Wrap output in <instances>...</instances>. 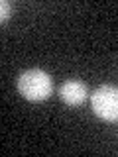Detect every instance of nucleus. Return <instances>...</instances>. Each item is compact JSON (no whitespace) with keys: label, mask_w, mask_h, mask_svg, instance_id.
Wrapping results in <instances>:
<instances>
[{"label":"nucleus","mask_w":118,"mask_h":157,"mask_svg":"<svg viewBox=\"0 0 118 157\" xmlns=\"http://www.w3.org/2000/svg\"><path fill=\"white\" fill-rule=\"evenodd\" d=\"M18 92L30 102L47 100L53 94V78L41 69H28L18 77Z\"/></svg>","instance_id":"1"},{"label":"nucleus","mask_w":118,"mask_h":157,"mask_svg":"<svg viewBox=\"0 0 118 157\" xmlns=\"http://www.w3.org/2000/svg\"><path fill=\"white\" fill-rule=\"evenodd\" d=\"M92 112L104 122H118V86L100 85L91 94Z\"/></svg>","instance_id":"2"},{"label":"nucleus","mask_w":118,"mask_h":157,"mask_svg":"<svg viewBox=\"0 0 118 157\" xmlns=\"http://www.w3.org/2000/svg\"><path fill=\"white\" fill-rule=\"evenodd\" d=\"M87 96H88L87 85L83 81H77V78H69L59 86V98L67 106H81L87 100Z\"/></svg>","instance_id":"3"},{"label":"nucleus","mask_w":118,"mask_h":157,"mask_svg":"<svg viewBox=\"0 0 118 157\" xmlns=\"http://www.w3.org/2000/svg\"><path fill=\"white\" fill-rule=\"evenodd\" d=\"M0 10H2V12H0V20H2V24L6 22V20L10 18V2H6V0H2V4H0Z\"/></svg>","instance_id":"4"}]
</instances>
